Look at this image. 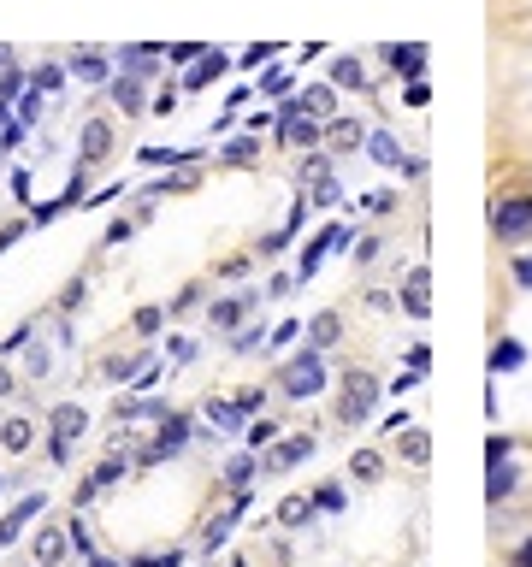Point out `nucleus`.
Listing matches in <instances>:
<instances>
[{
  "mask_svg": "<svg viewBox=\"0 0 532 567\" xmlns=\"http://www.w3.org/2000/svg\"><path fill=\"white\" fill-rule=\"evenodd\" d=\"M337 243H349V231H343V225H332L326 237H314V243L302 249V278H314V272H320V260H326V249H337Z\"/></svg>",
  "mask_w": 532,
  "mask_h": 567,
  "instance_id": "9b49d317",
  "label": "nucleus"
},
{
  "mask_svg": "<svg viewBox=\"0 0 532 567\" xmlns=\"http://www.w3.org/2000/svg\"><path fill=\"white\" fill-rule=\"evenodd\" d=\"M367 154H373L379 166H402V142L391 130H373V136H367Z\"/></svg>",
  "mask_w": 532,
  "mask_h": 567,
  "instance_id": "4468645a",
  "label": "nucleus"
},
{
  "mask_svg": "<svg viewBox=\"0 0 532 567\" xmlns=\"http://www.w3.org/2000/svg\"><path fill=\"white\" fill-rule=\"evenodd\" d=\"M373 402H379V378L349 373L343 378V396H337V420H343V426H361V420L373 414Z\"/></svg>",
  "mask_w": 532,
  "mask_h": 567,
  "instance_id": "f03ea898",
  "label": "nucleus"
},
{
  "mask_svg": "<svg viewBox=\"0 0 532 567\" xmlns=\"http://www.w3.org/2000/svg\"><path fill=\"white\" fill-rule=\"evenodd\" d=\"M426 290H432V272H426V266H414V272H408V296H402V308H408L414 319H426V314H432Z\"/></svg>",
  "mask_w": 532,
  "mask_h": 567,
  "instance_id": "9d476101",
  "label": "nucleus"
},
{
  "mask_svg": "<svg viewBox=\"0 0 532 567\" xmlns=\"http://www.w3.org/2000/svg\"><path fill=\"white\" fill-rule=\"evenodd\" d=\"M36 508H42V497H24V503L12 508V514H6V520H0V544H12V538H18V532H24V520H30V514H36Z\"/></svg>",
  "mask_w": 532,
  "mask_h": 567,
  "instance_id": "dca6fc26",
  "label": "nucleus"
},
{
  "mask_svg": "<svg viewBox=\"0 0 532 567\" xmlns=\"http://www.w3.org/2000/svg\"><path fill=\"white\" fill-rule=\"evenodd\" d=\"M349 473H355V479H379V455H373V449H361V455L349 461Z\"/></svg>",
  "mask_w": 532,
  "mask_h": 567,
  "instance_id": "72a5a7b5",
  "label": "nucleus"
},
{
  "mask_svg": "<svg viewBox=\"0 0 532 567\" xmlns=\"http://www.w3.org/2000/svg\"><path fill=\"white\" fill-rule=\"evenodd\" d=\"M272 438H278V426H272V420H255V426H249V443H255V449L272 443Z\"/></svg>",
  "mask_w": 532,
  "mask_h": 567,
  "instance_id": "c9c22d12",
  "label": "nucleus"
},
{
  "mask_svg": "<svg viewBox=\"0 0 532 567\" xmlns=\"http://www.w3.org/2000/svg\"><path fill=\"white\" fill-rule=\"evenodd\" d=\"M225 479H231V485H249V479H255V455H237V461L225 467Z\"/></svg>",
  "mask_w": 532,
  "mask_h": 567,
  "instance_id": "473e14b6",
  "label": "nucleus"
},
{
  "mask_svg": "<svg viewBox=\"0 0 532 567\" xmlns=\"http://www.w3.org/2000/svg\"><path fill=\"white\" fill-rule=\"evenodd\" d=\"M136 367H142V355H113V361H107V373L113 378H131Z\"/></svg>",
  "mask_w": 532,
  "mask_h": 567,
  "instance_id": "f704fd0d",
  "label": "nucleus"
},
{
  "mask_svg": "<svg viewBox=\"0 0 532 567\" xmlns=\"http://www.w3.org/2000/svg\"><path fill=\"white\" fill-rule=\"evenodd\" d=\"M278 136H284L290 148H314V142H320V119H308V113L290 101V107H284V125H278Z\"/></svg>",
  "mask_w": 532,
  "mask_h": 567,
  "instance_id": "39448f33",
  "label": "nucleus"
},
{
  "mask_svg": "<svg viewBox=\"0 0 532 567\" xmlns=\"http://www.w3.org/2000/svg\"><path fill=\"white\" fill-rule=\"evenodd\" d=\"M184 148H142V166H184Z\"/></svg>",
  "mask_w": 532,
  "mask_h": 567,
  "instance_id": "c756f323",
  "label": "nucleus"
},
{
  "mask_svg": "<svg viewBox=\"0 0 532 567\" xmlns=\"http://www.w3.org/2000/svg\"><path fill=\"white\" fill-rule=\"evenodd\" d=\"M219 71H225V54H201V60L190 65V77H184V89H207Z\"/></svg>",
  "mask_w": 532,
  "mask_h": 567,
  "instance_id": "2eb2a0df",
  "label": "nucleus"
},
{
  "mask_svg": "<svg viewBox=\"0 0 532 567\" xmlns=\"http://www.w3.org/2000/svg\"><path fill=\"white\" fill-rule=\"evenodd\" d=\"M515 278H521V284H527V290H532V254H527V260H521V266H515Z\"/></svg>",
  "mask_w": 532,
  "mask_h": 567,
  "instance_id": "a18cd8bd",
  "label": "nucleus"
},
{
  "mask_svg": "<svg viewBox=\"0 0 532 567\" xmlns=\"http://www.w3.org/2000/svg\"><path fill=\"white\" fill-rule=\"evenodd\" d=\"M521 367V343H503L497 355H491V373H515Z\"/></svg>",
  "mask_w": 532,
  "mask_h": 567,
  "instance_id": "7c9ffc66",
  "label": "nucleus"
},
{
  "mask_svg": "<svg viewBox=\"0 0 532 567\" xmlns=\"http://www.w3.org/2000/svg\"><path fill=\"white\" fill-rule=\"evenodd\" d=\"M296 107H302L308 119H332V83H314V89H308Z\"/></svg>",
  "mask_w": 532,
  "mask_h": 567,
  "instance_id": "a211bd4d",
  "label": "nucleus"
},
{
  "mask_svg": "<svg viewBox=\"0 0 532 567\" xmlns=\"http://www.w3.org/2000/svg\"><path fill=\"white\" fill-rule=\"evenodd\" d=\"M36 113H42V101H36V95H24V107H18V125L30 130V125H36Z\"/></svg>",
  "mask_w": 532,
  "mask_h": 567,
  "instance_id": "58836bf2",
  "label": "nucleus"
},
{
  "mask_svg": "<svg viewBox=\"0 0 532 567\" xmlns=\"http://www.w3.org/2000/svg\"><path fill=\"white\" fill-rule=\"evenodd\" d=\"M48 367H54L48 343H36V337H30V343H24V373H30V378H48Z\"/></svg>",
  "mask_w": 532,
  "mask_h": 567,
  "instance_id": "5701e85b",
  "label": "nucleus"
},
{
  "mask_svg": "<svg viewBox=\"0 0 532 567\" xmlns=\"http://www.w3.org/2000/svg\"><path fill=\"white\" fill-rule=\"evenodd\" d=\"M0 166H6V148H0Z\"/></svg>",
  "mask_w": 532,
  "mask_h": 567,
  "instance_id": "09e8293b",
  "label": "nucleus"
},
{
  "mask_svg": "<svg viewBox=\"0 0 532 567\" xmlns=\"http://www.w3.org/2000/svg\"><path fill=\"white\" fill-rule=\"evenodd\" d=\"M373 254H379V237H361V243H355V260H361V266H367Z\"/></svg>",
  "mask_w": 532,
  "mask_h": 567,
  "instance_id": "37998d69",
  "label": "nucleus"
},
{
  "mask_svg": "<svg viewBox=\"0 0 532 567\" xmlns=\"http://www.w3.org/2000/svg\"><path fill=\"white\" fill-rule=\"evenodd\" d=\"M521 567H532V544H527V550H521Z\"/></svg>",
  "mask_w": 532,
  "mask_h": 567,
  "instance_id": "de8ad7c7",
  "label": "nucleus"
},
{
  "mask_svg": "<svg viewBox=\"0 0 532 567\" xmlns=\"http://www.w3.org/2000/svg\"><path fill=\"white\" fill-rule=\"evenodd\" d=\"M154 71V48H125V77H148Z\"/></svg>",
  "mask_w": 532,
  "mask_h": 567,
  "instance_id": "a878e982",
  "label": "nucleus"
},
{
  "mask_svg": "<svg viewBox=\"0 0 532 567\" xmlns=\"http://www.w3.org/2000/svg\"><path fill=\"white\" fill-rule=\"evenodd\" d=\"M148 113H178V89H160V95H154V107H148Z\"/></svg>",
  "mask_w": 532,
  "mask_h": 567,
  "instance_id": "4c0bfd02",
  "label": "nucleus"
},
{
  "mask_svg": "<svg viewBox=\"0 0 532 567\" xmlns=\"http://www.w3.org/2000/svg\"><path fill=\"white\" fill-rule=\"evenodd\" d=\"M0 396H12V373L6 367H0Z\"/></svg>",
  "mask_w": 532,
  "mask_h": 567,
  "instance_id": "49530a36",
  "label": "nucleus"
},
{
  "mask_svg": "<svg viewBox=\"0 0 532 567\" xmlns=\"http://www.w3.org/2000/svg\"><path fill=\"white\" fill-rule=\"evenodd\" d=\"M136 331H142V337H148V331H160V308H142V314H136Z\"/></svg>",
  "mask_w": 532,
  "mask_h": 567,
  "instance_id": "a19ab883",
  "label": "nucleus"
},
{
  "mask_svg": "<svg viewBox=\"0 0 532 567\" xmlns=\"http://www.w3.org/2000/svg\"><path fill=\"white\" fill-rule=\"evenodd\" d=\"M255 154H261V142H255V136H237V142L225 148V160H231V166H249Z\"/></svg>",
  "mask_w": 532,
  "mask_h": 567,
  "instance_id": "c85d7f7f",
  "label": "nucleus"
},
{
  "mask_svg": "<svg viewBox=\"0 0 532 567\" xmlns=\"http://www.w3.org/2000/svg\"><path fill=\"white\" fill-rule=\"evenodd\" d=\"M66 550H71L66 526H42V532H36V567H54V562H66Z\"/></svg>",
  "mask_w": 532,
  "mask_h": 567,
  "instance_id": "0eeeda50",
  "label": "nucleus"
},
{
  "mask_svg": "<svg viewBox=\"0 0 532 567\" xmlns=\"http://www.w3.org/2000/svg\"><path fill=\"white\" fill-rule=\"evenodd\" d=\"M402 455H408L414 467H426V461H432V443H426V432H408V438H402Z\"/></svg>",
  "mask_w": 532,
  "mask_h": 567,
  "instance_id": "cd10ccee",
  "label": "nucleus"
},
{
  "mask_svg": "<svg viewBox=\"0 0 532 567\" xmlns=\"http://www.w3.org/2000/svg\"><path fill=\"white\" fill-rule=\"evenodd\" d=\"M332 83H343V89H361V83H367V71H361V60H355V54H343V60H332Z\"/></svg>",
  "mask_w": 532,
  "mask_h": 567,
  "instance_id": "4be33fe9",
  "label": "nucleus"
},
{
  "mask_svg": "<svg viewBox=\"0 0 532 567\" xmlns=\"http://www.w3.org/2000/svg\"><path fill=\"white\" fill-rule=\"evenodd\" d=\"M48 426H54V461H66V455H71V443L89 432V414L66 402V408H54V420H48Z\"/></svg>",
  "mask_w": 532,
  "mask_h": 567,
  "instance_id": "7ed1b4c3",
  "label": "nucleus"
},
{
  "mask_svg": "<svg viewBox=\"0 0 532 567\" xmlns=\"http://www.w3.org/2000/svg\"><path fill=\"white\" fill-rule=\"evenodd\" d=\"M30 443H36V426H30V420H18V414H12V420L0 426V449H6V455H24Z\"/></svg>",
  "mask_w": 532,
  "mask_h": 567,
  "instance_id": "f8f14e48",
  "label": "nucleus"
},
{
  "mask_svg": "<svg viewBox=\"0 0 532 567\" xmlns=\"http://www.w3.org/2000/svg\"><path fill=\"white\" fill-rule=\"evenodd\" d=\"M261 60H272V42H261V48H249V54H243L237 65H261Z\"/></svg>",
  "mask_w": 532,
  "mask_h": 567,
  "instance_id": "c03bdc74",
  "label": "nucleus"
},
{
  "mask_svg": "<svg viewBox=\"0 0 532 567\" xmlns=\"http://www.w3.org/2000/svg\"><path fill=\"white\" fill-rule=\"evenodd\" d=\"M332 148H361V125L355 119H332Z\"/></svg>",
  "mask_w": 532,
  "mask_h": 567,
  "instance_id": "bb28decb",
  "label": "nucleus"
},
{
  "mask_svg": "<svg viewBox=\"0 0 532 567\" xmlns=\"http://www.w3.org/2000/svg\"><path fill=\"white\" fill-rule=\"evenodd\" d=\"M308 514H314L308 497H284V503H278V520H284V526H308Z\"/></svg>",
  "mask_w": 532,
  "mask_h": 567,
  "instance_id": "393cba45",
  "label": "nucleus"
},
{
  "mask_svg": "<svg viewBox=\"0 0 532 567\" xmlns=\"http://www.w3.org/2000/svg\"><path fill=\"white\" fill-rule=\"evenodd\" d=\"M60 77H66L60 65H42V71H36V89H60Z\"/></svg>",
  "mask_w": 532,
  "mask_h": 567,
  "instance_id": "e433bc0d",
  "label": "nucleus"
},
{
  "mask_svg": "<svg viewBox=\"0 0 532 567\" xmlns=\"http://www.w3.org/2000/svg\"><path fill=\"white\" fill-rule=\"evenodd\" d=\"M426 101H432V89H426V83L414 77V83H408V107H426Z\"/></svg>",
  "mask_w": 532,
  "mask_h": 567,
  "instance_id": "79ce46f5",
  "label": "nucleus"
},
{
  "mask_svg": "<svg viewBox=\"0 0 532 567\" xmlns=\"http://www.w3.org/2000/svg\"><path fill=\"white\" fill-rule=\"evenodd\" d=\"M95 567H113V562H95Z\"/></svg>",
  "mask_w": 532,
  "mask_h": 567,
  "instance_id": "8fccbe9b",
  "label": "nucleus"
},
{
  "mask_svg": "<svg viewBox=\"0 0 532 567\" xmlns=\"http://www.w3.org/2000/svg\"><path fill=\"white\" fill-rule=\"evenodd\" d=\"M261 89H266V95H284V89H290V77H284V71H266Z\"/></svg>",
  "mask_w": 532,
  "mask_h": 567,
  "instance_id": "ea45409f",
  "label": "nucleus"
},
{
  "mask_svg": "<svg viewBox=\"0 0 532 567\" xmlns=\"http://www.w3.org/2000/svg\"><path fill=\"white\" fill-rule=\"evenodd\" d=\"M71 71H77L83 83H113V65L101 60V54H77V60H71Z\"/></svg>",
  "mask_w": 532,
  "mask_h": 567,
  "instance_id": "aec40b11",
  "label": "nucleus"
},
{
  "mask_svg": "<svg viewBox=\"0 0 532 567\" xmlns=\"http://www.w3.org/2000/svg\"><path fill=\"white\" fill-rule=\"evenodd\" d=\"M509 491H515V467H509V461H491V479H485V497H491V503H503Z\"/></svg>",
  "mask_w": 532,
  "mask_h": 567,
  "instance_id": "6ab92c4d",
  "label": "nucleus"
},
{
  "mask_svg": "<svg viewBox=\"0 0 532 567\" xmlns=\"http://www.w3.org/2000/svg\"><path fill=\"white\" fill-rule=\"evenodd\" d=\"M184 438H190V426H184V420H166V426H160V443H154L148 455H178Z\"/></svg>",
  "mask_w": 532,
  "mask_h": 567,
  "instance_id": "412c9836",
  "label": "nucleus"
},
{
  "mask_svg": "<svg viewBox=\"0 0 532 567\" xmlns=\"http://www.w3.org/2000/svg\"><path fill=\"white\" fill-rule=\"evenodd\" d=\"M308 207H337V184H332V172H326V178H314V195H308Z\"/></svg>",
  "mask_w": 532,
  "mask_h": 567,
  "instance_id": "2f4dec72",
  "label": "nucleus"
},
{
  "mask_svg": "<svg viewBox=\"0 0 532 567\" xmlns=\"http://www.w3.org/2000/svg\"><path fill=\"white\" fill-rule=\"evenodd\" d=\"M278 390L284 396H320L326 390V361H320V349H302L296 361H284V373H278Z\"/></svg>",
  "mask_w": 532,
  "mask_h": 567,
  "instance_id": "f257e3e1",
  "label": "nucleus"
},
{
  "mask_svg": "<svg viewBox=\"0 0 532 567\" xmlns=\"http://www.w3.org/2000/svg\"><path fill=\"white\" fill-rule=\"evenodd\" d=\"M308 455H314V438H284V443H272L266 467H272V473H284V467H296V461H308Z\"/></svg>",
  "mask_w": 532,
  "mask_h": 567,
  "instance_id": "1a4fd4ad",
  "label": "nucleus"
},
{
  "mask_svg": "<svg viewBox=\"0 0 532 567\" xmlns=\"http://www.w3.org/2000/svg\"><path fill=\"white\" fill-rule=\"evenodd\" d=\"M249 308H255V296H231V302H213V325H219V331H231V325L249 314Z\"/></svg>",
  "mask_w": 532,
  "mask_h": 567,
  "instance_id": "f3484780",
  "label": "nucleus"
},
{
  "mask_svg": "<svg viewBox=\"0 0 532 567\" xmlns=\"http://www.w3.org/2000/svg\"><path fill=\"white\" fill-rule=\"evenodd\" d=\"M391 65H397V71H408V77H420V71H426V48H420V42L391 48Z\"/></svg>",
  "mask_w": 532,
  "mask_h": 567,
  "instance_id": "b1692460",
  "label": "nucleus"
},
{
  "mask_svg": "<svg viewBox=\"0 0 532 567\" xmlns=\"http://www.w3.org/2000/svg\"><path fill=\"white\" fill-rule=\"evenodd\" d=\"M107 95H113V107H119L125 119L148 113V107H142V77H113V83H107Z\"/></svg>",
  "mask_w": 532,
  "mask_h": 567,
  "instance_id": "6e6552de",
  "label": "nucleus"
},
{
  "mask_svg": "<svg viewBox=\"0 0 532 567\" xmlns=\"http://www.w3.org/2000/svg\"><path fill=\"white\" fill-rule=\"evenodd\" d=\"M77 148H83V166H101V160L113 154V125H107V119H89L83 136H77Z\"/></svg>",
  "mask_w": 532,
  "mask_h": 567,
  "instance_id": "423d86ee",
  "label": "nucleus"
},
{
  "mask_svg": "<svg viewBox=\"0 0 532 567\" xmlns=\"http://www.w3.org/2000/svg\"><path fill=\"white\" fill-rule=\"evenodd\" d=\"M491 225H497V237H521V231L532 225V195L497 201V207H491Z\"/></svg>",
  "mask_w": 532,
  "mask_h": 567,
  "instance_id": "20e7f679",
  "label": "nucleus"
},
{
  "mask_svg": "<svg viewBox=\"0 0 532 567\" xmlns=\"http://www.w3.org/2000/svg\"><path fill=\"white\" fill-rule=\"evenodd\" d=\"M337 331H343V319H337V314H314V319H308V349H332Z\"/></svg>",
  "mask_w": 532,
  "mask_h": 567,
  "instance_id": "ddd939ff",
  "label": "nucleus"
}]
</instances>
